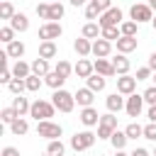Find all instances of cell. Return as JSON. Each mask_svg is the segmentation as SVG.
Segmentation results:
<instances>
[{
	"mask_svg": "<svg viewBox=\"0 0 156 156\" xmlns=\"http://www.w3.org/2000/svg\"><path fill=\"white\" fill-rule=\"evenodd\" d=\"M51 102L56 105V110H58V112H71V110L76 107V95H73V93H68V90H63V88H58V90H54Z\"/></svg>",
	"mask_w": 156,
	"mask_h": 156,
	"instance_id": "1",
	"label": "cell"
},
{
	"mask_svg": "<svg viewBox=\"0 0 156 156\" xmlns=\"http://www.w3.org/2000/svg\"><path fill=\"white\" fill-rule=\"evenodd\" d=\"M54 110H56V105H54V102H46V100H34V102H32L29 115H32L37 122H41V119L54 117Z\"/></svg>",
	"mask_w": 156,
	"mask_h": 156,
	"instance_id": "2",
	"label": "cell"
},
{
	"mask_svg": "<svg viewBox=\"0 0 156 156\" xmlns=\"http://www.w3.org/2000/svg\"><path fill=\"white\" fill-rule=\"evenodd\" d=\"M115 129H117V117H115V112H110V115H100V124H98V139H110Z\"/></svg>",
	"mask_w": 156,
	"mask_h": 156,
	"instance_id": "3",
	"label": "cell"
},
{
	"mask_svg": "<svg viewBox=\"0 0 156 156\" xmlns=\"http://www.w3.org/2000/svg\"><path fill=\"white\" fill-rule=\"evenodd\" d=\"M61 124H56V122H51V119H41V122H37V134L39 136H44V139H58L61 136Z\"/></svg>",
	"mask_w": 156,
	"mask_h": 156,
	"instance_id": "4",
	"label": "cell"
},
{
	"mask_svg": "<svg viewBox=\"0 0 156 156\" xmlns=\"http://www.w3.org/2000/svg\"><path fill=\"white\" fill-rule=\"evenodd\" d=\"M129 17L134 20V22H151L154 20V10L146 5V2H136V5H132V10H129Z\"/></svg>",
	"mask_w": 156,
	"mask_h": 156,
	"instance_id": "5",
	"label": "cell"
},
{
	"mask_svg": "<svg viewBox=\"0 0 156 156\" xmlns=\"http://www.w3.org/2000/svg\"><path fill=\"white\" fill-rule=\"evenodd\" d=\"M98 24H100V27H119V24H122V10H119V7L105 10V12L98 17Z\"/></svg>",
	"mask_w": 156,
	"mask_h": 156,
	"instance_id": "6",
	"label": "cell"
},
{
	"mask_svg": "<svg viewBox=\"0 0 156 156\" xmlns=\"http://www.w3.org/2000/svg\"><path fill=\"white\" fill-rule=\"evenodd\" d=\"M95 144V134L93 132H76L73 136H71V146L76 149V151H85V149H90Z\"/></svg>",
	"mask_w": 156,
	"mask_h": 156,
	"instance_id": "7",
	"label": "cell"
},
{
	"mask_svg": "<svg viewBox=\"0 0 156 156\" xmlns=\"http://www.w3.org/2000/svg\"><path fill=\"white\" fill-rule=\"evenodd\" d=\"M61 24L58 22H44L41 27H39V39L41 41H54V39H58L61 37Z\"/></svg>",
	"mask_w": 156,
	"mask_h": 156,
	"instance_id": "8",
	"label": "cell"
},
{
	"mask_svg": "<svg viewBox=\"0 0 156 156\" xmlns=\"http://www.w3.org/2000/svg\"><path fill=\"white\" fill-rule=\"evenodd\" d=\"M141 107H144V95L132 93V95L127 98V105H124L127 115H129V117H139V115H141Z\"/></svg>",
	"mask_w": 156,
	"mask_h": 156,
	"instance_id": "9",
	"label": "cell"
},
{
	"mask_svg": "<svg viewBox=\"0 0 156 156\" xmlns=\"http://www.w3.org/2000/svg\"><path fill=\"white\" fill-rule=\"evenodd\" d=\"M134 88H136V78H134V76L124 73V76L117 78V93H122V95H132Z\"/></svg>",
	"mask_w": 156,
	"mask_h": 156,
	"instance_id": "10",
	"label": "cell"
},
{
	"mask_svg": "<svg viewBox=\"0 0 156 156\" xmlns=\"http://www.w3.org/2000/svg\"><path fill=\"white\" fill-rule=\"evenodd\" d=\"M110 51H112V41H107V39H93V54L98 56V58H105V56H110Z\"/></svg>",
	"mask_w": 156,
	"mask_h": 156,
	"instance_id": "11",
	"label": "cell"
},
{
	"mask_svg": "<svg viewBox=\"0 0 156 156\" xmlns=\"http://www.w3.org/2000/svg\"><path fill=\"white\" fill-rule=\"evenodd\" d=\"M93 71H95V66H93L85 56H83V58H78V63L73 66V73H76L78 78H90V76H93Z\"/></svg>",
	"mask_w": 156,
	"mask_h": 156,
	"instance_id": "12",
	"label": "cell"
},
{
	"mask_svg": "<svg viewBox=\"0 0 156 156\" xmlns=\"http://www.w3.org/2000/svg\"><path fill=\"white\" fill-rule=\"evenodd\" d=\"M73 95H76V102H78L80 107H90L93 100H95V90H90V88H80V90H76Z\"/></svg>",
	"mask_w": 156,
	"mask_h": 156,
	"instance_id": "13",
	"label": "cell"
},
{
	"mask_svg": "<svg viewBox=\"0 0 156 156\" xmlns=\"http://www.w3.org/2000/svg\"><path fill=\"white\" fill-rule=\"evenodd\" d=\"M80 122L85 124V127H93V124H100V115H98V110L90 105V107H83L80 110Z\"/></svg>",
	"mask_w": 156,
	"mask_h": 156,
	"instance_id": "14",
	"label": "cell"
},
{
	"mask_svg": "<svg viewBox=\"0 0 156 156\" xmlns=\"http://www.w3.org/2000/svg\"><path fill=\"white\" fill-rule=\"evenodd\" d=\"M134 49H136V37H124V34H122V37L117 39V51H119V54H132Z\"/></svg>",
	"mask_w": 156,
	"mask_h": 156,
	"instance_id": "15",
	"label": "cell"
},
{
	"mask_svg": "<svg viewBox=\"0 0 156 156\" xmlns=\"http://www.w3.org/2000/svg\"><path fill=\"white\" fill-rule=\"evenodd\" d=\"M93 66H95V73H100V76H105V78L115 76V66H112V61H107V58H98V61H93Z\"/></svg>",
	"mask_w": 156,
	"mask_h": 156,
	"instance_id": "16",
	"label": "cell"
},
{
	"mask_svg": "<svg viewBox=\"0 0 156 156\" xmlns=\"http://www.w3.org/2000/svg\"><path fill=\"white\" fill-rule=\"evenodd\" d=\"M105 105H107V110H110V112H119V110L127 105V100L122 98V93H112V95H107Z\"/></svg>",
	"mask_w": 156,
	"mask_h": 156,
	"instance_id": "17",
	"label": "cell"
},
{
	"mask_svg": "<svg viewBox=\"0 0 156 156\" xmlns=\"http://www.w3.org/2000/svg\"><path fill=\"white\" fill-rule=\"evenodd\" d=\"M112 66H115V73L117 76H124V73H129V58H127V54H119V56H115L112 58Z\"/></svg>",
	"mask_w": 156,
	"mask_h": 156,
	"instance_id": "18",
	"label": "cell"
},
{
	"mask_svg": "<svg viewBox=\"0 0 156 156\" xmlns=\"http://www.w3.org/2000/svg\"><path fill=\"white\" fill-rule=\"evenodd\" d=\"M10 27H12L15 32H27V29H29V20H27V15L15 12V17L10 20Z\"/></svg>",
	"mask_w": 156,
	"mask_h": 156,
	"instance_id": "19",
	"label": "cell"
},
{
	"mask_svg": "<svg viewBox=\"0 0 156 156\" xmlns=\"http://www.w3.org/2000/svg\"><path fill=\"white\" fill-rule=\"evenodd\" d=\"M83 37L85 39H100L102 37V27L98 22H85L83 24Z\"/></svg>",
	"mask_w": 156,
	"mask_h": 156,
	"instance_id": "20",
	"label": "cell"
},
{
	"mask_svg": "<svg viewBox=\"0 0 156 156\" xmlns=\"http://www.w3.org/2000/svg\"><path fill=\"white\" fill-rule=\"evenodd\" d=\"M73 49H76L78 56H88V54H93V41L85 39V37H80V39L73 41Z\"/></svg>",
	"mask_w": 156,
	"mask_h": 156,
	"instance_id": "21",
	"label": "cell"
},
{
	"mask_svg": "<svg viewBox=\"0 0 156 156\" xmlns=\"http://www.w3.org/2000/svg\"><path fill=\"white\" fill-rule=\"evenodd\" d=\"M12 76H15V78H27V76H32V66H29L27 61L17 58L15 66H12Z\"/></svg>",
	"mask_w": 156,
	"mask_h": 156,
	"instance_id": "22",
	"label": "cell"
},
{
	"mask_svg": "<svg viewBox=\"0 0 156 156\" xmlns=\"http://www.w3.org/2000/svg\"><path fill=\"white\" fill-rule=\"evenodd\" d=\"M32 73L44 78V76L49 73V58H41V56H39V58H34V61H32Z\"/></svg>",
	"mask_w": 156,
	"mask_h": 156,
	"instance_id": "23",
	"label": "cell"
},
{
	"mask_svg": "<svg viewBox=\"0 0 156 156\" xmlns=\"http://www.w3.org/2000/svg\"><path fill=\"white\" fill-rule=\"evenodd\" d=\"M44 83H46L49 88H54V90H58V88H61V85L66 83V78H63V76H58L56 71H49V73L44 76Z\"/></svg>",
	"mask_w": 156,
	"mask_h": 156,
	"instance_id": "24",
	"label": "cell"
},
{
	"mask_svg": "<svg viewBox=\"0 0 156 156\" xmlns=\"http://www.w3.org/2000/svg\"><path fill=\"white\" fill-rule=\"evenodd\" d=\"M56 54H58V49H56L54 41H41V44H39V56H41V58H54Z\"/></svg>",
	"mask_w": 156,
	"mask_h": 156,
	"instance_id": "25",
	"label": "cell"
},
{
	"mask_svg": "<svg viewBox=\"0 0 156 156\" xmlns=\"http://www.w3.org/2000/svg\"><path fill=\"white\" fill-rule=\"evenodd\" d=\"M85 80H88V88H90V90H95V93L105 90V83H107V80H105V76H100V73H93V76H90V78H85Z\"/></svg>",
	"mask_w": 156,
	"mask_h": 156,
	"instance_id": "26",
	"label": "cell"
},
{
	"mask_svg": "<svg viewBox=\"0 0 156 156\" xmlns=\"http://www.w3.org/2000/svg\"><path fill=\"white\" fill-rule=\"evenodd\" d=\"M12 107L20 112V117L22 115H27L29 110H32V102L27 100V98H22V95H15V100H12Z\"/></svg>",
	"mask_w": 156,
	"mask_h": 156,
	"instance_id": "27",
	"label": "cell"
},
{
	"mask_svg": "<svg viewBox=\"0 0 156 156\" xmlns=\"http://www.w3.org/2000/svg\"><path fill=\"white\" fill-rule=\"evenodd\" d=\"M5 51H7V56H10V58H22V54H24V44L15 39V41H10V44H7V49H5Z\"/></svg>",
	"mask_w": 156,
	"mask_h": 156,
	"instance_id": "28",
	"label": "cell"
},
{
	"mask_svg": "<svg viewBox=\"0 0 156 156\" xmlns=\"http://www.w3.org/2000/svg\"><path fill=\"white\" fill-rule=\"evenodd\" d=\"M7 90H10L12 95H22V93L27 90V80H24V78H12V80L7 83Z\"/></svg>",
	"mask_w": 156,
	"mask_h": 156,
	"instance_id": "29",
	"label": "cell"
},
{
	"mask_svg": "<svg viewBox=\"0 0 156 156\" xmlns=\"http://www.w3.org/2000/svg\"><path fill=\"white\" fill-rule=\"evenodd\" d=\"M110 141H112V146H115V151H117V149H124V144L129 141V136H127V132L115 129V132H112V136H110Z\"/></svg>",
	"mask_w": 156,
	"mask_h": 156,
	"instance_id": "30",
	"label": "cell"
},
{
	"mask_svg": "<svg viewBox=\"0 0 156 156\" xmlns=\"http://www.w3.org/2000/svg\"><path fill=\"white\" fill-rule=\"evenodd\" d=\"M10 129H12V134L22 136V134H27V132H29V124H27V119H24V117H17V119L10 124Z\"/></svg>",
	"mask_w": 156,
	"mask_h": 156,
	"instance_id": "31",
	"label": "cell"
},
{
	"mask_svg": "<svg viewBox=\"0 0 156 156\" xmlns=\"http://www.w3.org/2000/svg\"><path fill=\"white\" fill-rule=\"evenodd\" d=\"M61 17H63V5L58 0H54L51 7H49V22H58Z\"/></svg>",
	"mask_w": 156,
	"mask_h": 156,
	"instance_id": "32",
	"label": "cell"
},
{
	"mask_svg": "<svg viewBox=\"0 0 156 156\" xmlns=\"http://www.w3.org/2000/svg\"><path fill=\"white\" fill-rule=\"evenodd\" d=\"M136 29H139V22H134V20H127L119 24V32L124 37H136Z\"/></svg>",
	"mask_w": 156,
	"mask_h": 156,
	"instance_id": "33",
	"label": "cell"
},
{
	"mask_svg": "<svg viewBox=\"0 0 156 156\" xmlns=\"http://www.w3.org/2000/svg\"><path fill=\"white\" fill-rule=\"evenodd\" d=\"M63 151H66V146L61 144V139H51L49 146H46V154L49 156H63Z\"/></svg>",
	"mask_w": 156,
	"mask_h": 156,
	"instance_id": "34",
	"label": "cell"
},
{
	"mask_svg": "<svg viewBox=\"0 0 156 156\" xmlns=\"http://www.w3.org/2000/svg\"><path fill=\"white\" fill-rule=\"evenodd\" d=\"M17 117H20V112H17L15 107H2V110H0V119H2L5 124H12Z\"/></svg>",
	"mask_w": 156,
	"mask_h": 156,
	"instance_id": "35",
	"label": "cell"
},
{
	"mask_svg": "<svg viewBox=\"0 0 156 156\" xmlns=\"http://www.w3.org/2000/svg\"><path fill=\"white\" fill-rule=\"evenodd\" d=\"M15 17V7L10 0H2L0 2V20H12Z\"/></svg>",
	"mask_w": 156,
	"mask_h": 156,
	"instance_id": "36",
	"label": "cell"
},
{
	"mask_svg": "<svg viewBox=\"0 0 156 156\" xmlns=\"http://www.w3.org/2000/svg\"><path fill=\"white\" fill-rule=\"evenodd\" d=\"M119 37H122L119 27H102V39H107V41H117Z\"/></svg>",
	"mask_w": 156,
	"mask_h": 156,
	"instance_id": "37",
	"label": "cell"
},
{
	"mask_svg": "<svg viewBox=\"0 0 156 156\" xmlns=\"http://www.w3.org/2000/svg\"><path fill=\"white\" fill-rule=\"evenodd\" d=\"M58 76H63V78H68L71 76V71H73V66L66 61V58H58V63H56V68H54Z\"/></svg>",
	"mask_w": 156,
	"mask_h": 156,
	"instance_id": "38",
	"label": "cell"
},
{
	"mask_svg": "<svg viewBox=\"0 0 156 156\" xmlns=\"http://www.w3.org/2000/svg\"><path fill=\"white\" fill-rule=\"evenodd\" d=\"M24 80H27V90H29V93H37V90L41 88V83H44V80H41V76H34V73H32V76H27Z\"/></svg>",
	"mask_w": 156,
	"mask_h": 156,
	"instance_id": "39",
	"label": "cell"
},
{
	"mask_svg": "<svg viewBox=\"0 0 156 156\" xmlns=\"http://www.w3.org/2000/svg\"><path fill=\"white\" fill-rule=\"evenodd\" d=\"M127 136L129 139H139V136H144V127L141 124H136V122H132V124H127Z\"/></svg>",
	"mask_w": 156,
	"mask_h": 156,
	"instance_id": "40",
	"label": "cell"
},
{
	"mask_svg": "<svg viewBox=\"0 0 156 156\" xmlns=\"http://www.w3.org/2000/svg\"><path fill=\"white\" fill-rule=\"evenodd\" d=\"M100 15H102V12H100V10H98V7H95V2H93V0H90V5H88V7H85V20H90V22H93V20H98V17H100Z\"/></svg>",
	"mask_w": 156,
	"mask_h": 156,
	"instance_id": "41",
	"label": "cell"
},
{
	"mask_svg": "<svg viewBox=\"0 0 156 156\" xmlns=\"http://www.w3.org/2000/svg\"><path fill=\"white\" fill-rule=\"evenodd\" d=\"M0 41H5V44L15 41V29H12V27H2V29H0Z\"/></svg>",
	"mask_w": 156,
	"mask_h": 156,
	"instance_id": "42",
	"label": "cell"
},
{
	"mask_svg": "<svg viewBox=\"0 0 156 156\" xmlns=\"http://www.w3.org/2000/svg\"><path fill=\"white\" fill-rule=\"evenodd\" d=\"M144 102H149V105H156V85H151V88H146L144 93Z\"/></svg>",
	"mask_w": 156,
	"mask_h": 156,
	"instance_id": "43",
	"label": "cell"
},
{
	"mask_svg": "<svg viewBox=\"0 0 156 156\" xmlns=\"http://www.w3.org/2000/svg\"><path fill=\"white\" fill-rule=\"evenodd\" d=\"M144 139L156 141V122H149V124L144 127Z\"/></svg>",
	"mask_w": 156,
	"mask_h": 156,
	"instance_id": "44",
	"label": "cell"
},
{
	"mask_svg": "<svg viewBox=\"0 0 156 156\" xmlns=\"http://www.w3.org/2000/svg\"><path fill=\"white\" fill-rule=\"evenodd\" d=\"M49 7H51L49 2H39V5H37V15H39L41 20H49Z\"/></svg>",
	"mask_w": 156,
	"mask_h": 156,
	"instance_id": "45",
	"label": "cell"
},
{
	"mask_svg": "<svg viewBox=\"0 0 156 156\" xmlns=\"http://www.w3.org/2000/svg\"><path fill=\"white\" fill-rule=\"evenodd\" d=\"M149 76H151V68H149V66H144V68H139V71H136V76H134V78H136V80H146Z\"/></svg>",
	"mask_w": 156,
	"mask_h": 156,
	"instance_id": "46",
	"label": "cell"
},
{
	"mask_svg": "<svg viewBox=\"0 0 156 156\" xmlns=\"http://www.w3.org/2000/svg\"><path fill=\"white\" fill-rule=\"evenodd\" d=\"M93 2H95V7H98L100 12H105V10L112 7V0H93Z\"/></svg>",
	"mask_w": 156,
	"mask_h": 156,
	"instance_id": "47",
	"label": "cell"
},
{
	"mask_svg": "<svg viewBox=\"0 0 156 156\" xmlns=\"http://www.w3.org/2000/svg\"><path fill=\"white\" fill-rule=\"evenodd\" d=\"M12 78H15V76H12V71H7V68H2V73H0V83H5V85H7V83H10Z\"/></svg>",
	"mask_w": 156,
	"mask_h": 156,
	"instance_id": "48",
	"label": "cell"
},
{
	"mask_svg": "<svg viewBox=\"0 0 156 156\" xmlns=\"http://www.w3.org/2000/svg\"><path fill=\"white\" fill-rule=\"evenodd\" d=\"M2 156H20V151H17L15 146H5V149H2Z\"/></svg>",
	"mask_w": 156,
	"mask_h": 156,
	"instance_id": "49",
	"label": "cell"
},
{
	"mask_svg": "<svg viewBox=\"0 0 156 156\" xmlns=\"http://www.w3.org/2000/svg\"><path fill=\"white\" fill-rule=\"evenodd\" d=\"M129 156H151V154H149L146 149H141V146H139V149H134V151H132Z\"/></svg>",
	"mask_w": 156,
	"mask_h": 156,
	"instance_id": "50",
	"label": "cell"
},
{
	"mask_svg": "<svg viewBox=\"0 0 156 156\" xmlns=\"http://www.w3.org/2000/svg\"><path fill=\"white\" fill-rule=\"evenodd\" d=\"M146 117H149V122H156V105L149 107V115H146Z\"/></svg>",
	"mask_w": 156,
	"mask_h": 156,
	"instance_id": "51",
	"label": "cell"
},
{
	"mask_svg": "<svg viewBox=\"0 0 156 156\" xmlns=\"http://www.w3.org/2000/svg\"><path fill=\"white\" fill-rule=\"evenodd\" d=\"M149 68H151V71H156V51L149 56Z\"/></svg>",
	"mask_w": 156,
	"mask_h": 156,
	"instance_id": "52",
	"label": "cell"
},
{
	"mask_svg": "<svg viewBox=\"0 0 156 156\" xmlns=\"http://www.w3.org/2000/svg\"><path fill=\"white\" fill-rule=\"evenodd\" d=\"M73 7H80V5H85V0H68Z\"/></svg>",
	"mask_w": 156,
	"mask_h": 156,
	"instance_id": "53",
	"label": "cell"
},
{
	"mask_svg": "<svg viewBox=\"0 0 156 156\" xmlns=\"http://www.w3.org/2000/svg\"><path fill=\"white\" fill-rule=\"evenodd\" d=\"M149 7H151V10H156V0H149Z\"/></svg>",
	"mask_w": 156,
	"mask_h": 156,
	"instance_id": "54",
	"label": "cell"
},
{
	"mask_svg": "<svg viewBox=\"0 0 156 156\" xmlns=\"http://www.w3.org/2000/svg\"><path fill=\"white\" fill-rule=\"evenodd\" d=\"M115 156H129V154H124L122 149H117V154H115Z\"/></svg>",
	"mask_w": 156,
	"mask_h": 156,
	"instance_id": "55",
	"label": "cell"
},
{
	"mask_svg": "<svg viewBox=\"0 0 156 156\" xmlns=\"http://www.w3.org/2000/svg\"><path fill=\"white\" fill-rule=\"evenodd\" d=\"M151 24H154V29H156V17H154V20H151Z\"/></svg>",
	"mask_w": 156,
	"mask_h": 156,
	"instance_id": "56",
	"label": "cell"
},
{
	"mask_svg": "<svg viewBox=\"0 0 156 156\" xmlns=\"http://www.w3.org/2000/svg\"><path fill=\"white\" fill-rule=\"evenodd\" d=\"M154 83H156V71H154Z\"/></svg>",
	"mask_w": 156,
	"mask_h": 156,
	"instance_id": "57",
	"label": "cell"
},
{
	"mask_svg": "<svg viewBox=\"0 0 156 156\" xmlns=\"http://www.w3.org/2000/svg\"><path fill=\"white\" fill-rule=\"evenodd\" d=\"M151 156H156V146H154V154H151Z\"/></svg>",
	"mask_w": 156,
	"mask_h": 156,
	"instance_id": "58",
	"label": "cell"
},
{
	"mask_svg": "<svg viewBox=\"0 0 156 156\" xmlns=\"http://www.w3.org/2000/svg\"><path fill=\"white\" fill-rule=\"evenodd\" d=\"M98 156H102V154H98Z\"/></svg>",
	"mask_w": 156,
	"mask_h": 156,
	"instance_id": "59",
	"label": "cell"
},
{
	"mask_svg": "<svg viewBox=\"0 0 156 156\" xmlns=\"http://www.w3.org/2000/svg\"><path fill=\"white\" fill-rule=\"evenodd\" d=\"M58 2H61V0H58Z\"/></svg>",
	"mask_w": 156,
	"mask_h": 156,
	"instance_id": "60",
	"label": "cell"
}]
</instances>
